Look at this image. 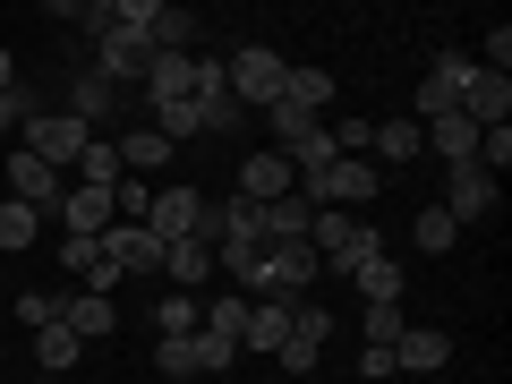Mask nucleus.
<instances>
[{
    "instance_id": "obj_12",
    "label": "nucleus",
    "mask_w": 512,
    "mask_h": 384,
    "mask_svg": "<svg viewBox=\"0 0 512 384\" xmlns=\"http://www.w3.org/2000/svg\"><path fill=\"white\" fill-rule=\"evenodd\" d=\"M291 154H248V163H239V188L231 197H248V205H274V197H291Z\"/></svg>"
},
{
    "instance_id": "obj_28",
    "label": "nucleus",
    "mask_w": 512,
    "mask_h": 384,
    "mask_svg": "<svg viewBox=\"0 0 512 384\" xmlns=\"http://www.w3.org/2000/svg\"><path fill=\"white\" fill-rule=\"evenodd\" d=\"M111 103H120V94H111V86H103L94 69H86V77L69 86V120H86V128H94V120H111Z\"/></svg>"
},
{
    "instance_id": "obj_23",
    "label": "nucleus",
    "mask_w": 512,
    "mask_h": 384,
    "mask_svg": "<svg viewBox=\"0 0 512 384\" xmlns=\"http://www.w3.org/2000/svg\"><path fill=\"white\" fill-rule=\"evenodd\" d=\"M163 274L180 282V291H205V274H214V248H205V239H171V248H163Z\"/></svg>"
},
{
    "instance_id": "obj_16",
    "label": "nucleus",
    "mask_w": 512,
    "mask_h": 384,
    "mask_svg": "<svg viewBox=\"0 0 512 384\" xmlns=\"http://www.w3.org/2000/svg\"><path fill=\"white\" fill-rule=\"evenodd\" d=\"M9 197L35 205V214H60V171L35 163V154H18V163H9Z\"/></svg>"
},
{
    "instance_id": "obj_33",
    "label": "nucleus",
    "mask_w": 512,
    "mask_h": 384,
    "mask_svg": "<svg viewBox=\"0 0 512 384\" xmlns=\"http://www.w3.org/2000/svg\"><path fill=\"white\" fill-rule=\"evenodd\" d=\"M35 222H43V214H35V205H18V197H9V205H0V248L18 256V248H26V239H35Z\"/></svg>"
},
{
    "instance_id": "obj_9",
    "label": "nucleus",
    "mask_w": 512,
    "mask_h": 384,
    "mask_svg": "<svg viewBox=\"0 0 512 384\" xmlns=\"http://www.w3.org/2000/svg\"><path fill=\"white\" fill-rule=\"evenodd\" d=\"M154 367H163V376H214V367H231V342L180 333V342H154Z\"/></svg>"
},
{
    "instance_id": "obj_4",
    "label": "nucleus",
    "mask_w": 512,
    "mask_h": 384,
    "mask_svg": "<svg viewBox=\"0 0 512 384\" xmlns=\"http://www.w3.org/2000/svg\"><path fill=\"white\" fill-rule=\"evenodd\" d=\"M470 77H478V60H470V52H436V60H427L419 94H410V103H419V128H427V120H444V111H461Z\"/></svg>"
},
{
    "instance_id": "obj_25",
    "label": "nucleus",
    "mask_w": 512,
    "mask_h": 384,
    "mask_svg": "<svg viewBox=\"0 0 512 384\" xmlns=\"http://www.w3.org/2000/svg\"><path fill=\"white\" fill-rule=\"evenodd\" d=\"M367 154H384V163H419V154H427V137H419V120H376Z\"/></svg>"
},
{
    "instance_id": "obj_34",
    "label": "nucleus",
    "mask_w": 512,
    "mask_h": 384,
    "mask_svg": "<svg viewBox=\"0 0 512 384\" xmlns=\"http://www.w3.org/2000/svg\"><path fill=\"white\" fill-rule=\"evenodd\" d=\"M402 333H410L402 299H384V308H367V342H376V350H393V342H402Z\"/></svg>"
},
{
    "instance_id": "obj_11",
    "label": "nucleus",
    "mask_w": 512,
    "mask_h": 384,
    "mask_svg": "<svg viewBox=\"0 0 512 384\" xmlns=\"http://www.w3.org/2000/svg\"><path fill=\"white\" fill-rule=\"evenodd\" d=\"M444 359H453V333L444 325H410L402 342H393V376H436Z\"/></svg>"
},
{
    "instance_id": "obj_7",
    "label": "nucleus",
    "mask_w": 512,
    "mask_h": 384,
    "mask_svg": "<svg viewBox=\"0 0 512 384\" xmlns=\"http://www.w3.org/2000/svg\"><path fill=\"white\" fill-rule=\"evenodd\" d=\"M146 231L163 239V248H171V239H197V231H205V197H197V188H154Z\"/></svg>"
},
{
    "instance_id": "obj_37",
    "label": "nucleus",
    "mask_w": 512,
    "mask_h": 384,
    "mask_svg": "<svg viewBox=\"0 0 512 384\" xmlns=\"http://www.w3.org/2000/svg\"><path fill=\"white\" fill-rule=\"evenodd\" d=\"M18 120H26V111H18V94H0V137H9Z\"/></svg>"
},
{
    "instance_id": "obj_38",
    "label": "nucleus",
    "mask_w": 512,
    "mask_h": 384,
    "mask_svg": "<svg viewBox=\"0 0 512 384\" xmlns=\"http://www.w3.org/2000/svg\"><path fill=\"white\" fill-rule=\"evenodd\" d=\"M9 86H18V60H9V52H0V94H9Z\"/></svg>"
},
{
    "instance_id": "obj_29",
    "label": "nucleus",
    "mask_w": 512,
    "mask_h": 384,
    "mask_svg": "<svg viewBox=\"0 0 512 384\" xmlns=\"http://www.w3.org/2000/svg\"><path fill=\"white\" fill-rule=\"evenodd\" d=\"M77 180H86V188H120V146H103V137H94V146L77 154Z\"/></svg>"
},
{
    "instance_id": "obj_14",
    "label": "nucleus",
    "mask_w": 512,
    "mask_h": 384,
    "mask_svg": "<svg viewBox=\"0 0 512 384\" xmlns=\"http://www.w3.org/2000/svg\"><path fill=\"white\" fill-rule=\"evenodd\" d=\"M461 120H470V128H504V120H512V77L478 69L470 94H461Z\"/></svg>"
},
{
    "instance_id": "obj_24",
    "label": "nucleus",
    "mask_w": 512,
    "mask_h": 384,
    "mask_svg": "<svg viewBox=\"0 0 512 384\" xmlns=\"http://www.w3.org/2000/svg\"><path fill=\"white\" fill-rule=\"evenodd\" d=\"M350 282L367 308H384V299H402V256H367V265H350Z\"/></svg>"
},
{
    "instance_id": "obj_2",
    "label": "nucleus",
    "mask_w": 512,
    "mask_h": 384,
    "mask_svg": "<svg viewBox=\"0 0 512 384\" xmlns=\"http://www.w3.org/2000/svg\"><path fill=\"white\" fill-rule=\"evenodd\" d=\"M308 248H316V265H325V274H350V265H367V256H384V231H367L359 214H342V205H325V214H316V231H308Z\"/></svg>"
},
{
    "instance_id": "obj_10",
    "label": "nucleus",
    "mask_w": 512,
    "mask_h": 384,
    "mask_svg": "<svg viewBox=\"0 0 512 384\" xmlns=\"http://www.w3.org/2000/svg\"><path fill=\"white\" fill-rule=\"evenodd\" d=\"M444 214H453L461 231H470V222H487V214H495V180H487L478 163H453V171H444Z\"/></svg>"
},
{
    "instance_id": "obj_8",
    "label": "nucleus",
    "mask_w": 512,
    "mask_h": 384,
    "mask_svg": "<svg viewBox=\"0 0 512 384\" xmlns=\"http://www.w3.org/2000/svg\"><path fill=\"white\" fill-rule=\"evenodd\" d=\"M103 265H111V274H154V265H163V239H154L146 231V222H111V231H103Z\"/></svg>"
},
{
    "instance_id": "obj_21",
    "label": "nucleus",
    "mask_w": 512,
    "mask_h": 384,
    "mask_svg": "<svg viewBox=\"0 0 512 384\" xmlns=\"http://www.w3.org/2000/svg\"><path fill=\"white\" fill-rule=\"evenodd\" d=\"M419 137H427V146L444 154V171H453V163H478V128L461 120V111H444V120H427Z\"/></svg>"
},
{
    "instance_id": "obj_27",
    "label": "nucleus",
    "mask_w": 512,
    "mask_h": 384,
    "mask_svg": "<svg viewBox=\"0 0 512 384\" xmlns=\"http://www.w3.org/2000/svg\"><path fill=\"white\" fill-rule=\"evenodd\" d=\"M171 154H180V146H163L154 128H137V137H120V171H128V180H137V171H163Z\"/></svg>"
},
{
    "instance_id": "obj_6",
    "label": "nucleus",
    "mask_w": 512,
    "mask_h": 384,
    "mask_svg": "<svg viewBox=\"0 0 512 384\" xmlns=\"http://www.w3.org/2000/svg\"><path fill=\"white\" fill-rule=\"evenodd\" d=\"M86 146H94V128L69 120V111H35V120H26V154L52 163V171H77V154H86Z\"/></svg>"
},
{
    "instance_id": "obj_19",
    "label": "nucleus",
    "mask_w": 512,
    "mask_h": 384,
    "mask_svg": "<svg viewBox=\"0 0 512 384\" xmlns=\"http://www.w3.org/2000/svg\"><path fill=\"white\" fill-rule=\"evenodd\" d=\"M60 325H69L77 342H103V333L120 325V308H111L103 291H77V299H60Z\"/></svg>"
},
{
    "instance_id": "obj_32",
    "label": "nucleus",
    "mask_w": 512,
    "mask_h": 384,
    "mask_svg": "<svg viewBox=\"0 0 512 384\" xmlns=\"http://www.w3.org/2000/svg\"><path fill=\"white\" fill-rule=\"evenodd\" d=\"M325 137H333V154H367V137H376V120H367V111H350V120H325Z\"/></svg>"
},
{
    "instance_id": "obj_1",
    "label": "nucleus",
    "mask_w": 512,
    "mask_h": 384,
    "mask_svg": "<svg viewBox=\"0 0 512 384\" xmlns=\"http://www.w3.org/2000/svg\"><path fill=\"white\" fill-rule=\"evenodd\" d=\"M282 77H291V60L265 52V43H239V52L222 60V86H231L239 111H274L282 103Z\"/></svg>"
},
{
    "instance_id": "obj_22",
    "label": "nucleus",
    "mask_w": 512,
    "mask_h": 384,
    "mask_svg": "<svg viewBox=\"0 0 512 384\" xmlns=\"http://www.w3.org/2000/svg\"><path fill=\"white\" fill-rule=\"evenodd\" d=\"M180 333H205V299H197V291L154 299V342H180Z\"/></svg>"
},
{
    "instance_id": "obj_18",
    "label": "nucleus",
    "mask_w": 512,
    "mask_h": 384,
    "mask_svg": "<svg viewBox=\"0 0 512 384\" xmlns=\"http://www.w3.org/2000/svg\"><path fill=\"white\" fill-rule=\"evenodd\" d=\"M188 94H197V60H188V52H154L146 103H188Z\"/></svg>"
},
{
    "instance_id": "obj_36",
    "label": "nucleus",
    "mask_w": 512,
    "mask_h": 384,
    "mask_svg": "<svg viewBox=\"0 0 512 384\" xmlns=\"http://www.w3.org/2000/svg\"><path fill=\"white\" fill-rule=\"evenodd\" d=\"M60 256H69V274H94V265H103V239H60Z\"/></svg>"
},
{
    "instance_id": "obj_31",
    "label": "nucleus",
    "mask_w": 512,
    "mask_h": 384,
    "mask_svg": "<svg viewBox=\"0 0 512 384\" xmlns=\"http://www.w3.org/2000/svg\"><path fill=\"white\" fill-rule=\"evenodd\" d=\"M239 325H248V299H205V333L239 350Z\"/></svg>"
},
{
    "instance_id": "obj_30",
    "label": "nucleus",
    "mask_w": 512,
    "mask_h": 384,
    "mask_svg": "<svg viewBox=\"0 0 512 384\" xmlns=\"http://www.w3.org/2000/svg\"><path fill=\"white\" fill-rule=\"evenodd\" d=\"M77 350H86V342H77L69 325H43L35 333V367H77Z\"/></svg>"
},
{
    "instance_id": "obj_13",
    "label": "nucleus",
    "mask_w": 512,
    "mask_h": 384,
    "mask_svg": "<svg viewBox=\"0 0 512 384\" xmlns=\"http://www.w3.org/2000/svg\"><path fill=\"white\" fill-rule=\"evenodd\" d=\"M60 222H69L77 239H103V231H111V188L69 180V188H60Z\"/></svg>"
},
{
    "instance_id": "obj_35",
    "label": "nucleus",
    "mask_w": 512,
    "mask_h": 384,
    "mask_svg": "<svg viewBox=\"0 0 512 384\" xmlns=\"http://www.w3.org/2000/svg\"><path fill=\"white\" fill-rule=\"evenodd\" d=\"M18 325H26V333L60 325V299H52V291H18Z\"/></svg>"
},
{
    "instance_id": "obj_5",
    "label": "nucleus",
    "mask_w": 512,
    "mask_h": 384,
    "mask_svg": "<svg viewBox=\"0 0 512 384\" xmlns=\"http://www.w3.org/2000/svg\"><path fill=\"white\" fill-rule=\"evenodd\" d=\"M146 69H154V43L146 35H128V26H103V35H94V77H103L111 94L146 86Z\"/></svg>"
},
{
    "instance_id": "obj_26",
    "label": "nucleus",
    "mask_w": 512,
    "mask_h": 384,
    "mask_svg": "<svg viewBox=\"0 0 512 384\" xmlns=\"http://www.w3.org/2000/svg\"><path fill=\"white\" fill-rule=\"evenodd\" d=\"M453 239H461V222L444 214V205H419V222H410V248H419V256H444Z\"/></svg>"
},
{
    "instance_id": "obj_20",
    "label": "nucleus",
    "mask_w": 512,
    "mask_h": 384,
    "mask_svg": "<svg viewBox=\"0 0 512 384\" xmlns=\"http://www.w3.org/2000/svg\"><path fill=\"white\" fill-rule=\"evenodd\" d=\"M333 94H342V86H333V69H291V77H282V103L308 111V120H325Z\"/></svg>"
},
{
    "instance_id": "obj_15",
    "label": "nucleus",
    "mask_w": 512,
    "mask_h": 384,
    "mask_svg": "<svg viewBox=\"0 0 512 384\" xmlns=\"http://www.w3.org/2000/svg\"><path fill=\"white\" fill-rule=\"evenodd\" d=\"M308 231H316V205L299 197V188L265 205V248H308Z\"/></svg>"
},
{
    "instance_id": "obj_3",
    "label": "nucleus",
    "mask_w": 512,
    "mask_h": 384,
    "mask_svg": "<svg viewBox=\"0 0 512 384\" xmlns=\"http://www.w3.org/2000/svg\"><path fill=\"white\" fill-rule=\"evenodd\" d=\"M325 342H333V308H325V299H291V333H282V350H274V359L291 367V376H316Z\"/></svg>"
},
{
    "instance_id": "obj_17",
    "label": "nucleus",
    "mask_w": 512,
    "mask_h": 384,
    "mask_svg": "<svg viewBox=\"0 0 512 384\" xmlns=\"http://www.w3.org/2000/svg\"><path fill=\"white\" fill-rule=\"evenodd\" d=\"M282 333H291V299H248V325H239V350H265L274 359Z\"/></svg>"
}]
</instances>
